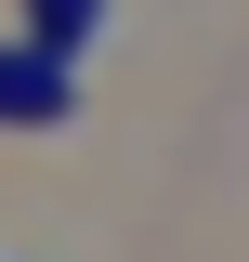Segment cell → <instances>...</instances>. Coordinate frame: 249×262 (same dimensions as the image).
Masks as SVG:
<instances>
[{
    "label": "cell",
    "instance_id": "cell-1",
    "mask_svg": "<svg viewBox=\"0 0 249 262\" xmlns=\"http://www.w3.org/2000/svg\"><path fill=\"white\" fill-rule=\"evenodd\" d=\"M0 118H66V66L53 53H0Z\"/></svg>",
    "mask_w": 249,
    "mask_h": 262
},
{
    "label": "cell",
    "instance_id": "cell-2",
    "mask_svg": "<svg viewBox=\"0 0 249 262\" xmlns=\"http://www.w3.org/2000/svg\"><path fill=\"white\" fill-rule=\"evenodd\" d=\"M27 13H39V53L66 66V53H79V39H92V13H105V0H27Z\"/></svg>",
    "mask_w": 249,
    "mask_h": 262
}]
</instances>
